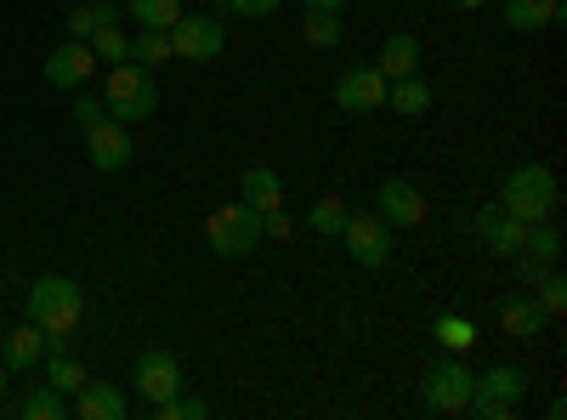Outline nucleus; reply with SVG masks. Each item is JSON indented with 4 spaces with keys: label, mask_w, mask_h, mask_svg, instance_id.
Wrapping results in <instances>:
<instances>
[{
    "label": "nucleus",
    "mask_w": 567,
    "mask_h": 420,
    "mask_svg": "<svg viewBox=\"0 0 567 420\" xmlns=\"http://www.w3.org/2000/svg\"><path fill=\"white\" fill-rule=\"evenodd\" d=\"M499 205H505L516 222H545V216H556V211H561V182H556V171H550V165L528 160V165H516V171L505 176Z\"/></svg>",
    "instance_id": "obj_1"
},
{
    "label": "nucleus",
    "mask_w": 567,
    "mask_h": 420,
    "mask_svg": "<svg viewBox=\"0 0 567 420\" xmlns=\"http://www.w3.org/2000/svg\"><path fill=\"white\" fill-rule=\"evenodd\" d=\"M80 313H85V301H80L74 278H63V273L34 278V290H29V324H34V330H45V336H74V330H80Z\"/></svg>",
    "instance_id": "obj_2"
},
{
    "label": "nucleus",
    "mask_w": 567,
    "mask_h": 420,
    "mask_svg": "<svg viewBox=\"0 0 567 420\" xmlns=\"http://www.w3.org/2000/svg\"><path fill=\"white\" fill-rule=\"evenodd\" d=\"M103 103L120 125H142V120H154L159 109V85H154V69H142V63H114L109 69V85H103Z\"/></svg>",
    "instance_id": "obj_3"
},
{
    "label": "nucleus",
    "mask_w": 567,
    "mask_h": 420,
    "mask_svg": "<svg viewBox=\"0 0 567 420\" xmlns=\"http://www.w3.org/2000/svg\"><path fill=\"white\" fill-rule=\"evenodd\" d=\"M205 239H210V250H216L221 262H239V256H250V250L261 245V211H256V205H245V199H233V205L210 211V222H205Z\"/></svg>",
    "instance_id": "obj_4"
},
{
    "label": "nucleus",
    "mask_w": 567,
    "mask_h": 420,
    "mask_svg": "<svg viewBox=\"0 0 567 420\" xmlns=\"http://www.w3.org/2000/svg\"><path fill=\"white\" fill-rule=\"evenodd\" d=\"M528 398V376L516 363H494L488 376H477V387H471V403L465 414H483V420H505L516 414V403Z\"/></svg>",
    "instance_id": "obj_5"
},
{
    "label": "nucleus",
    "mask_w": 567,
    "mask_h": 420,
    "mask_svg": "<svg viewBox=\"0 0 567 420\" xmlns=\"http://www.w3.org/2000/svg\"><path fill=\"white\" fill-rule=\"evenodd\" d=\"M336 239L347 245V256H352L358 267H386V262H392V245H398V227L381 222V216H369V211H347V222H341Z\"/></svg>",
    "instance_id": "obj_6"
},
{
    "label": "nucleus",
    "mask_w": 567,
    "mask_h": 420,
    "mask_svg": "<svg viewBox=\"0 0 567 420\" xmlns=\"http://www.w3.org/2000/svg\"><path fill=\"white\" fill-rule=\"evenodd\" d=\"M171 52L182 58V63H216L221 52H227V29L216 23V18H176L171 23Z\"/></svg>",
    "instance_id": "obj_7"
},
{
    "label": "nucleus",
    "mask_w": 567,
    "mask_h": 420,
    "mask_svg": "<svg viewBox=\"0 0 567 420\" xmlns=\"http://www.w3.org/2000/svg\"><path fill=\"white\" fill-rule=\"evenodd\" d=\"M471 387H477V376H471L465 363H432L425 369V403H432L437 414H465V403H471Z\"/></svg>",
    "instance_id": "obj_8"
},
{
    "label": "nucleus",
    "mask_w": 567,
    "mask_h": 420,
    "mask_svg": "<svg viewBox=\"0 0 567 420\" xmlns=\"http://www.w3.org/2000/svg\"><path fill=\"white\" fill-rule=\"evenodd\" d=\"M336 109H347V114H374V109H386V74L374 69V63L347 69V74L336 80Z\"/></svg>",
    "instance_id": "obj_9"
},
{
    "label": "nucleus",
    "mask_w": 567,
    "mask_h": 420,
    "mask_svg": "<svg viewBox=\"0 0 567 420\" xmlns=\"http://www.w3.org/2000/svg\"><path fill=\"white\" fill-rule=\"evenodd\" d=\"M40 74H45V85H58V91H80L91 74H97V52H91L85 40H63L58 52L40 63Z\"/></svg>",
    "instance_id": "obj_10"
},
{
    "label": "nucleus",
    "mask_w": 567,
    "mask_h": 420,
    "mask_svg": "<svg viewBox=\"0 0 567 420\" xmlns=\"http://www.w3.org/2000/svg\"><path fill=\"white\" fill-rule=\"evenodd\" d=\"M131 381H136V392L148 398V403H159V398H176V392H182V363H176L165 347H148V352L136 358Z\"/></svg>",
    "instance_id": "obj_11"
},
{
    "label": "nucleus",
    "mask_w": 567,
    "mask_h": 420,
    "mask_svg": "<svg viewBox=\"0 0 567 420\" xmlns=\"http://www.w3.org/2000/svg\"><path fill=\"white\" fill-rule=\"evenodd\" d=\"M374 216L392 222V227H420V222H425V199H420L414 182L386 176V182H381V194H374Z\"/></svg>",
    "instance_id": "obj_12"
},
{
    "label": "nucleus",
    "mask_w": 567,
    "mask_h": 420,
    "mask_svg": "<svg viewBox=\"0 0 567 420\" xmlns=\"http://www.w3.org/2000/svg\"><path fill=\"white\" fill-rule=\"evenodd\" d=\"M477 239H483L494 256H516V250L528 245V222H516V216L494 199V205L477 211Z\"/></svg>",
    "instance_id": "obj_13"
},
{
    "label": "nucleus",
    "mask_w": 567,
    "mask_h": 420,
    "mask_svg": "<svg viewBox=\"0 0 567 420\" xmlns=\"http://www.w3.org/2000/svg\"><path fill=\"white\" fill-rule=\"evenodd\" d=\"M85 154H91L97 171H125L131 165V125H120L114 114L103 125H91L85 131Z\"/></svg>",
    "instance_id": "obj_14"
},
{
    "label": "nucleus",
    "mask_w": 567,
    "mask_h": 420,
    "mask_svg": "<svg viewBox=\"0 0 567 420\" xmlns=\"http://www.w3.org/2000/svg\"><path fill=\"white\" fill-rule=\"evenodd\" d=\"M499 324H505V336H516V341H534V336H545V307L534 301V296H505L499 301Z\"/></svg>",
    "instance_id": "obj_15"
},
{
    "label": "nucleus",
    "mask_w": 567,
    "mask_h": 420,
    "mask_svg": "<svg viewBox=\"0 0 567 420\" xmlns=\"http://www.w3.org/2000/svg\"><path fill=\"white\" fill-rule=\"evenodd\" d=\"M74 414L80 420H125V392L109 381H85L74 392Z\"/></svg>",
    "instance_id": "obj_16"
},
{
    "label": "nucleus",
    "mask_w": 567,
    "mask_h": 420,
    "mask_svg": "<svg viewBox=\"0 0 567 420\" xmlns=\"http://www.w3.org/2000/svg\"><path fill=\"white\" fill-rule=\"evenodd\" d=\"M40 358H45V330L34 336V324L0 336V363H7V369H40Z\"/></svg>",
    "instance_id": "obj_17"
},
{
    "label": "nucleus",
    "mask_w": 567,
    "mask_h": 420,
    "mask_svg": "<svg viewBox=\"0 0 567 420\" xmlns=\"http://www.w3.org/2000/svg\"><path fill=\"white\" fill-rule=\"evenodd\" d=\"M505 23L516 34H539V29L561 23V0H505Z\"/></svg>",
    "instance_id": "obj_18"
},
{
    "label": "nucleus",
    "mask_w": 567,
    "mask_h": 420,
    "mask_svg": "<svg viewBox=\"0 0 567 420\" xmlns=\"http://www.w3.org/2000/svg\"><path fill=\"white\" fill-rule=\"evenodd\" d=\"M374 69H381L386 80L420 74V40H414V34H386V45H381V58H374Z\"/></svg>",
    "instance_id": "obj_19"
},
{
    "label": "nucleus",
    "mask_w": 567,
    "mask_h": 420,
    "mask_svg": "<svg viewBox=\"0 0 567 420\" xmlns=\"http://www.w3.org/2000/svg\"><path fill=\"white\" fill-rule=\"evenodd\" d=\"M239 188H245V205H256V211H278L284 205V176L272 165H250Z\"/></svg>",
    "instance_id": "obj_20"
},
{
    "label": "nucleus",
    "mask_w": 567,
    "mask_h": 420,
    "mask_svg": "<svg viewBox=\"0 0 567 420\" xmlns=\"http://www.w3.org/2000/svg\"><path fill=\"white\" fill-rule=\"evenodd\" d=\"M125 12L114 7V0H91V7H74L69 18H63V29H69V40H91L97 29H109V23H120Z\"/></svg>",
    "instance_id": "obj_21"
},
{
    "label": "nucleus",
    "mask_w": 567,
    "mask_h": 420,
    "mask_svg": "<svg viewBox=\"0 0 567 420\" xmlns=\"http://www.w3.org/2000/svg\"><path fill=\"white\" fill-rule=\"evenodd\" d=\"M386 103L409 120H420L425 109H432V85H425L420 74H403V80H386Z\"/></svg>",
    "instance_id": "obj_22"
},
{
    "label": "nucleus",
    "mask_w": 567,
    "mask_h": 420,
    "mask_svg": "<svg viewBox=\"0 0 567 420\" xmlns=\"http://www.w3.org/2000/svg\"><path fill=\"white\" fill-rule=\"evenodd\" d=\"M341 34H347L341 12H312V7H307V18H301V40L312 45V52H336Z\"/></svg>",
    "instance_id": "obj_23"
},
{
    "label": "nucleus",
    "mask_w": 567,
    "mask_h": 420,
    "mask_svg": "<svg viewBox=\"0 0 567 420\" xmlns=\"http://www.w3.org/2000/svg\"><path fill=\"white\" fill-rule=\"evenodd\" d=\"M40 376H45V387H58L63 398H74V392L91 381V376H85V369H80L69 352H45V358H40Z\"/></svg>",
    "instance_id": "obj_24"
},
{
    "label": "nucleus",
    "mask_w": 567,
    "mask_h": 420,
    "mask_svg": "<svg viewBox=\"0 0 567 420\" xmlns=\"http://www.w3.org/2000/svg\"><path fill=\"white\" fill-rule=\"evenodd\" d=\"M176 52H171V29H142L136 40H131V63H142V69H159V63H171Z\"/></svg>",
    "instance_id": "obj_25"
},
{
    "label": "nucleus",
    "mask_w": 567,
    "mask_h": 420,
    "mask_svg": "<svg viewBox=\"0 0 567 420\" xmlns=\"http://www.w3.org/2000/svg\"><path fill=\"white\" fill-rule=\"evenodd\" d=\"M18 414H23V420H63V414H69V398H63L58 387H45V381H40V387L18 403Z\"/></svg>",
    "instance_id": "obj_26"
},
{
    "label": "nucleus",
    "mask_w": 567,
    "mask_h": 420,
    "mask_svg": "<svg viewBox=\"0 0 567 420\" xmlns=\"http://www.w3.org/2000/svg\"><path fill=\"white\" fill-rule=\"evenodd\" d=\"M347 211H352V205H347L341 194H323V199L307 211V227H312V233H323V239H336L341 222H347Z\"/></svg>",
    "instance_id": "obj_27"
},
{
    "label": "nucleus",
    "mask_w": 567,
    "mask_h": 420,
    "mask_svg": "<svg viewBox=\"0 0 567 420\" xmlns=\"http://www.w3.org/2000/svg\"><path fill=\"white\" fill-rule=\"evenodd\" d=\"M125 18H136L142 29H171L182 18V0H131Z\"/></svg>",
    "instance_id": "obj_28"
},
{
    "label": "nucleus",
    "mask_w": 567,
    "mask_h": 420,
    "mask_svg": "<svg viewBox=\"0 0 567 420\" xmlns=\"http://www.w3.org/2000/svg\"><path fill=\"white\" fill-rule=\"evenodd\" d=\"M432 336H437L449 352H471V341H477V324L460 318V313H443V318L432 324Z\"/></svg>",
    "instance_id": "obj_29"
},
{
    "label": "nucleus",
    "mask_w": 567,
    "mask_h": 420,
    "mask_svg": "<svg viewBox=\"0 0 567 420\" xmlns=\"http://www.w3.org/2000/svg\"><path fill=\"white\" fill-rule=\"evenodd\" d=\"M91 52H97V63H131V34L120 29V23H109V29H97L85 40Z\"/></svg>",
    "instance_id": "obj_30"
},
{
    "label": "nucleus",
    "mask_w": 567,
    "mask_h": 420,
    "mask_svg": "<svg viewBox=\"0 0 567 420\" xmlns=\"http://www.w3.org/2000/svg\"><path fill=\"white\" fill-rule=\"evenodd\" d=\"M528 256H545V262H556L561 256V227L545 216V222H528V245H523Z\"/></svg>",
    "instance_id": "obj_31"
},
{
    "label": "nucleus",
    "mask_w": 567,
    "mask_h": 420,
    "mask_svg": "<svg viewBox=\"0 0 567 420\" xmlns=\"http://www.w3.org/2000/svg\"><path fill=\"white\" fill-rule=\"evenodd\" d=\"M205 414H210V403H205V398H182V392L154 403V420H205Z\"/></svg>",
    "instance_id": "obj_32"
},
{
    "label": "nucleus",
    "mask_w": 567,
    "mask_h": 420,
    "mask_svg": "<svg viewBox=\"0 0 567 420\" xmlns=\"http://www.w3.org/2000/svg\"><path fill=\"white\" fill-rule=\"evenodd\" d=\"M534 290H539V307H545V318H556V313L567 307V278H561L556 267H550V273L539 278V285H534Z\"/></svg>",
    "instance_id": "obj_33"
},
{
    "label": "nucleus",
    "mask_w": 567,
    "mask_h": 420,
    "mask_svg": "<svg viewBox=\"0 0 567 420\" xmlns=\"http://www.w3.org/2000/svg\"><path fill=\"white\" fill-rule=\"evenodd\" d=\"M109 120V103L103 98H74V125H80V136L91 131V125H103Z\"/></svg>",
    "instance_id": "obj_34"
},
{
    "label": "nucleus",
    "mask_w": 567,
    "mask_h": 420,
    "mask_svg": "<svg viewBox=\"0 0 567 420\" xmlns=\"http://www.w3.org/2000/svg\"><path fill=\"white\" fill-rule=\"evenodd\" d=\"M221 7H227L233 18H272L284 0H221Z\"/></svg>",
    "instance_id": "obj_35"
},
{
    "label": "nucleus",
    "mask_w": 567,
    "mask_h": 420,
    "mask_svg": "<svg viewBox=\"0 0 567 420\" xmlns=\"http://www.w3.org/2000/svg\"><path fill=\"white\" fill-rule=\"evenodd\" d=\"M550 267H556V262H545V256H528V250H516V273H523V285H528V290L539 285V278H545Z\"/></svg>",
    "instance_id": "obj_36"
},
{
    "label": "nucleus",
    "mask_w": 567,
    "mask_h": 420,
    "mask_svg": "<svg viewBox=\"0 0 567 420\" xmlns=\"http://www.w3.org/2000/svg\"><path fill=\"white\" fill-rule=\"evenodd\" d=\"M290 233H296V222L284 216V205L278 211H261V239H290Z\"/></svg>",
    "instance_id": "obj_37"
},
{
    "label": "nucleus",
    "mask_w": 567,
    "mask_h": 420,
    "mask_svg": "<svg viewBox=\"0 0 567 420\" xmlns=\"http://www.w3.org/2000/svg\"><path fill=\"white\" fill-rule=\"evenodd\" d=\"M307 7H312V12H341L347 0H307Z\"/></svg>",
    "instance_id": "obj_38"
},
{
    "label": "nucleus",
    "mask_w": 567,
    "mask_h": 420,
    "mask_svg": "<svg viewBox=\"0 0 567 420\" xmlns=\"http://www.w3.org/2000/svg\"><path fill=\"white\" fill-rule=\"evenodd\" d=\"M7 376H12V369H7V363H0V403H7V387H12Z\"/></svg>",
    "instance_id": "obj_39"
},
{
    "label": "nucleus",
    "mask_w": 567,
    "mask_h": 420,
    "mask_svg": "<svg viewBox=\"0 0 567 420\" xmlns=\"http://www.w3.org/2000/svg\"><path fill=\"white\" fill-rule=\"evenodd\" d=\"M460 7H488V0H460Z\"/></svg>",
    "instance_id": "obj_40"
},
{
    "label": "nucleus",
    "mask_w": 567,
    "mask_h": 420,
    "mask_svg": "<svg viewBox=\"0 0 567 420\" xmlns=\"http://www.w3.org/2000/svg\"><path fill=\"white\" fill-rule=\"evenodd\" d=\"M199 7H221V0H199Z\"/></svg>",
    "instance_id": "obj_41"
},
{
    "label": "nucleus",
    "mask_w": 567,
    "mask_h": 420,
    "mask_svg": "<svg viewBox=\"0 0 567 420\" xmlns=\"http://www.w3.org/2000/svg\"><path fill=\"white\" fill-rule=\"evenodd\" d=\"M0 336H7V324H0Z\"/></svg>",
    "instance_id": "obj_42"
}]
</instances>
